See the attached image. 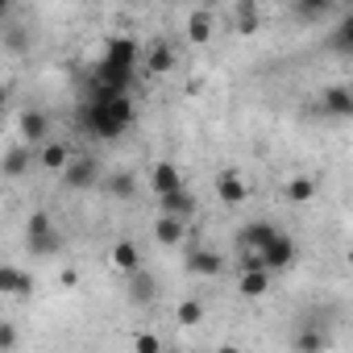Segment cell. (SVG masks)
Instances as JSON below:
<instances>
[{
    "label": "cell",
    "instance_id": "e575fe53",
    "mask_svg": "<svg viewBox=\"0 0 353 353\" xmlns=\"http://www.w3.org/2000/svg\"><path fill=\"white\" fill-rule=\"evenodd\" d=\"M162 353H170V349H162Z\"/></svg>",
    "mask_w": 353,
    "mask_h": 353
},
{
    "label": "cell",
    "instance_id": "9a60e30c",
    "mask_svg": "<svg viewBox=\"0 0 353 353\" xmlns=\"http://www.w3.org/2000/svg\"><path fill=\"white\" fill-rule=\"evenodd\" d=\"M274 233H279V229H274L270 221H254V225L241 229V250H245V254H262V250L274 241Z\"/></svg>",
    "mask_w": 353,
    "mask_h": 353
},
{
    "label": "cell",
    "instance_id": "603a6c76",
    "mask_svg": "<svg viewBox=\"0 0 353 353\" xmlns=\"http://www.w3.org/2000/svg\"><path fill=\"white\" fill-rule=\"evenodd\" d=\"M328 46H332V50H341V54H353V13H345V17H341V26L332 30Z\"/></svg>",
    "mask_w": 353,
    "mask_h": 353
},
{
    "label": "cell",
    "instance_id": "277c9868",
    "mask_svg": "<svg viewBox=\"0 0 353 353\" xmlns=\"http://www.w3.org/2000/svg\"><path fill=\"white\" fill-rule=\"evenodd\" d=\"M100 179H104V166H100V158H92V154L71 158V162L63 166V183H67L71 192H92V188H100Z\"/></svg>",
    "mask_w": 353,
    "mask_h": 353
},
{
    "label": "cell",
    "instance_id": "ffe728a7",
    "mask_svg": "<svg viewBox=\"0 0 353 353\" xmlns=\"http://www.w3.org/2000/svg\"><path fill=\"white\" fill-rule=\"evenodd\" d=\"M38 162H42L46 170H59V174H63V166L71 162V150H67L63 141H42V154H38Z\"/></svg>",
    "mask_w": 353,
    "mask_h": 353
},
{
    "label": "cell",
    "instance_id": "83f0119b",
    "mask_svg": "<svg viewBox=\"0 0 353 353\" xmlns=\"http://www.w3.org/2000/svg\"><path fill=\"white\" fill-rule=\"evenodd\" d=\"M295 13H299V17H307V21H320V17H328V13H332V5H328V0H312V5H295Z\"/></svg>",
    "mask_w": 353,
    "mask_h": 353
},
{
    "label": "cell",
    "instance_id": "8fae6325",
    "mask_svg": "<svg viewBox=\"0 0 353 353\" xmlns=\"http://www.w3.org/2000/svg\"><path fill=\"white\" fill-rule=\"evenodd\" d=\"M17 133H21V141H50V117L42 112V108H26L21 112V121H17Z\"/></svg>",
    "mask_w": 353,
    "mask_h": 353
},
{
    "label": "cell",
    "instance_id": "8992f818",
    "mask_svg": "<svg viewBox=\"0 0 353 353\" xmlns=\"http://www.w3.org/2000/svg\"><path fill=\"white\" fill-rule=\"evenodd\" d=\"M328 341H332V324H320V312H316V320H307V324H299L291 332V349L295 353H324Z\"/></svg>",
    "mask_w": 353,
    "mask_h": 353
},
{
    "label": "cell",
    "instance_id": "2e32d148",
    "mask_svg": "<svg viewBox=\"0 0 353 353\" xmlns=\"http://www.w3.org/2000/svg\"><path fill=\"white\" fill-rule=\"evenodd\" d=\"M30 162H34V154L26 145H13V150H5V158H0V174H5V179H17V174L30 170Z\"/></svg>",
    "mask_w": 353,
    "mask_h": 353
},
{
    "label": "cell",
    "instance_id": "9c48e42d",
    "mask_svg": "<svg viewBox=\"0 0 353 353\" xmlns=\"http://www.w3.org/2000/svg\"><path fill=\"white\" fill-rule=\"evenodd\" d=\"M125 295H129V303L145 307V303H154V299H158V279L141 266L137 274H129V279H125Z\"/></svg>",
    "mask_w": 353,
    "mask_h": 353
},
{
    "label": "cell",
    "instance_id": "1f68e13d",
    "mask_svg": "<svg viewBox=\"0 0 353 353\" xmlns=\"http://www.w3.org/2000/svg\"><path fill=\"white\" fill-rule=\"evenodd\" d=\"M9 108V88H0V112Z\"/></svg>",
    "mask_w": 353,
    "mask_h": 353
},
{
    "label": "cell",
    "instance_id": "4dcf8cb0",
    "mask_svg": "<svg viewBox=\"0 0 353 353\" xmlns=\"http://www.w3.org/2000/svg\"><path fill=\"white\" fill-rule=\"evenodd\" d=\"M5 46H9L13 54H17V50H30V38H26V34H5Z\"/></svg>",
    "mask_w": 353,
    "mask_h": 353
},
{
    "label": "cell",
    "instance_id": "cb8c5ba5",
    "mask_svg": "<svg viewBox=\"0 0 353 353\" xmlns=\"http://www.w3.org/2000/svg\"><path fill=\"white\" fill-rule=\"evenodd\" d=\"M233 17H237V30H241V34H254L258 21H262V9L254 5V0H241V5L233 9Z\"/></svg>",
    "mask_w": 353,
    "mask_h": 353
},
{
    "label": "cell",
    "instance_id": "4316f807",
    "mask_svg": "<svg viewBox=\"0 0 353 353\" xmlns=\"http://www.w3.org/2000/svg\"><path fill=\"white\" fill-rule=\"evenodd\" d=\"M21 345V332H17V324L13 320H0V353H13Z\"/></svg>",
    "mask_w": 353,
    "mask_h": 353
},
{
    "label": "cell",
    "instance_id": "4fadbf2b",
    "mask_svg": "<svg viewBox=\"0 0 353 353\" xmlns=\"http://www.w3.org/2000/svg\"><path fill=\"white\" fill-rule=\"evenodd\" d=\"M221 254L216 250H208V245H188V270L192 274H200V279H212V274H221Z\"/></svg>",
    "mask_w": 353,
    "mask_h": 353
},
{
    "label": "cell",
    "instance_id": "30bf717a",
    "mask_svg": "<svg viewBox=\"0 0 353 353\" xmlns=\"http://www.w3.org/2000/svg\"><path fill=\"white\" fill-rule=\"evenodd\" d=\"M320 112H328V117H353V92L345 88V83H332V88H324L320 92Z\"/></svg>",
    "mask_w": 353,
    "mask_h": 353
},
{
    "label": "cell",
    "instance_id": "7a4b0ae2",
    "mask_svg": "<svg viewBox=\"0 0 353 353\" xmlns=\"http://www.w3.org/2000/svg\"><path fill=\"white\" fill-rule=\"evenodd\" d=\"M83 125L96 137H121L133 125V100L129 96H108V92H92V100L83 104Z\"/></svg>",
    "mask_w": 353,
    "mask_h": 353
},
{
    "label": "cell",
    "instance_id": "5b68a950",
    "mask_svg": "<svg viewBox=\"0 0 353 353\" xmlns=\"http://www.w3.org/2000/svg\"><path fill=\"white\" fill-rule=\"evenodd\" d=\"M258 258H262V270H266V274H283V270H291V266H295L299 250H295V241L279 229V233H274V241H270Z\"/></svg>",
    "mask_w": 353,
    "mask_h": 353
},
{
    "label": "cell",
    "instance_id": "7402d4cb",
    "mask_svg": "<svg viewBox=\"0 0 353 353\" xmlns=\"http://www.w3.org/2000/svg\"><path fill=\"white\" fill-rule=\"evenodd\" d=\"M237 287H241L245 299H258V295L270 291V274H266V270H241V283H237Z\"/></svg>",
    "mask_w": 353,
    "mask_h": 353
},
{
    "label": "cell",
    "instance_id": "484cf974",
    "mask_svg": "<svg viewBox=\"0 0 353 353\" xmlns=\"http://www.w3.org/2000/svg\"><path fill=\"white\" fill-rule=\"evenodd\" d=\"M145 63H150V71H170V67H174V50H170L166 42H154L150 54H145Z\"/></svg>",
    "mask_w": 353,
    "mask_h": 353
},
{
    "label": "cell",
    "instance_id": "5bb4252c",
    "mask_svg": "<svg viewBox=\"0 0 353 353\" xmlns=\"http://www.w3.org/2000/svg\"><path fill=\"white\" fill-rule=\"evenodd\" d=\"M158 204H162V216H174V221H183V225L196 216V196L188 188H179L174 196H162Z\"/></svg>",
    "mask_w": 353,
    "mask_h": 353
},
{
    "label": "cell",
    "instance_id": "d6a6232c",
    "mask_svg": "<svg viewBox=\"0 0 353 353\" xmlns=\"http://www.w3.org/2000/svg\"><path fill=\"white\" fill-rule=\"evenodd\" d=\"M9 13H13V9H9V5H5V0H0V21H5V17H9Z\"/></svg>",
    "mask_w": 353,
    "mask_h": 353
},
{
    "label": "cell",
    "instance_id": "7c38bea8",
    "mask_svg": "<svg viewBox=\"0 0 353 353\" xmlns=\"http://www.w3.org/2000/svg\"><path fill=\"white\" fill-rule=\"evenodd\" d=\"M150 183H154V196L162 200V196H174V192L183 188V174H179V166H174V162H154Z\"/></svg>",
    "mask_w": 353,
    "mask_h": 353
},
{
    "label": "cell",
    "instance_id": "836d02e7",
    "mask_svg": "<svg viewBox=\"0 0 353 353\" xmlns=\"http://www.w3.org/2000/svg\"><path fill=\"white\" fill-rule=\"evenodd\" d=\"M216 353H241V349H237V345H221Z\"/></svg>",
    "mask_w": 353,
    "mask_h": 353
},
{
    "label": "cell",
    "instance_id": "ac0fdd59",
    "mask_svg": "<svg viewBox=\"0 0 353 353\" xmlns=\"http://www.w3.org/2000/svg\"><path fill=\"white\" fill-rule=\"evenodd\" d=\"M154 237H158L162 245H179V241L188 237V225L174 221V216H158V221H154Z\"/></svg>",
    "mask_w": 353,
    "mask_h": 353
},
{
    "label": "cell",
    "instance_id": "d4e9b609",
    "mask_svg": "<svg viewBox=\"0 0 353 353\" xmlns=\"http://www.w3.org/2000/svg\"><path fill=\"white\" fill-rule=\"evenodd\" d=\"M174 320H179L183 328H196V324L204 320V303H200V299H183L179 307H174Z\"/></svg>",
    "mask_w": 353,
    "mask_h": 353
},
{
    "label": "cell",
    "instance_id": "d6986e66",
    "mask_svg": "<svg viewBox=\"0 0 353 353\" xmlns=\"http://www.w3.org/2000/svg\"><path fill=\"white\" fill-rule=\"evenodd\" d=\"M312 196H316V179H307V174L283 183V200H287V204H307Z\"/></svg>",
    "mask_w": 353,
    "mask_h": 353
},
{
    "label": "cell",
    "instance_id": "e0dca14e",
    "mask_svg": "<svg viewBox=\"0 0 353 353\" xmlns=\"http://www.w3.org/2000/svg\"><path fill=\"white\" fill-rule=\"evenodd\" d=\"M112 266H117L125 279L137 274V270H141V254H137V245H133V241H117V245H112Z\"/></svg>",
    "mask_w": 353,
    "mask_h": 353
},
{
    "label": "cell",
    "instance_id": "f1b7e54d",
    "mask_svg": "<svg viewBox=\"0 0 353 353\" xmlns=\"http://www.w3.org/2000/svg\"><path fill=\"white\" fill-rule=\"evenodd\" d=\"M133 353H162V341L154 332H137L133 336Z\"/></svg>",
    "mask_w": 353,
    "mask_h": 353
},
{
    "label": "cell",
    "instance_id": "f546056e",
    "mask_svg": "<svg viewBox=\"0 0 353 353\" xmlns=\"http://www.w3.org/2000/svg\"><path fill=\"white\" fill-rule=\"evenodd\" d=\"M108 188H112V192H121V196H133V174H112Z\"/></svg>",
    "mask_w": 353,
    "mask_h": 353
},
{
    "label": "cell",
    "instance_id": "ba28073f",
    "mask_svg": "<svg viewBox=\"0 0 353 353\" xmlns=\"http://www.w3.org/2000/svg\"><path fill=\"white\" fill-rule=\"evenodd\" d=\"M216 196H221L225 208H241V204L250 200V183L241 179L237 170H221V174H216Z\"/></svg>",
    "mask_w": 353,
    "mask_h": 353
},
{
    "label": "cell",
    "instance_id": "52a82bcc",
    "mask_svg": "<svg viewBox=\"0 0 353 353\" xmlns=\"http://www.w3.org/2000/svg\"><path fill=\"white\" fill-rule=\"evenodd\" d=\"M0 295H9V299H30V295H34V274H30L26 266L0 262Z\"/></svg>",
    "mask_w": 353,
    "mask_h": 353
},
{
    "label": "cell",
    "instance_id": "6da1fadb",
    "mask_svg": "<svg viewBox=\"0 0 353 353\" xmlns=\"http://www.w3.org/2000/svg\"><path fill=\"white\" fill-rule=\"evenodd\" d=\"M133 71H137V42L133 38H108L104 42V59L96 63V92L129 96Z\"/></svg>",
    "mask_w": 353,
    "mask_h": 353
},
{
    "label": "cell",
    "instance_id": "44dd1931",
    "mask_svg": "<svg viewBox=\"0 0 353 353\" xmlns=\"http://www.w3.org/2000/svg\"><path fill=\"white\" fill-rule=\"evenodd\" d=\"M188 38L192 42H208L212 38V13L208 9H192L188 13Z\"/></svg>",
    "mask_w": 353,
    "mask_h": 353
},
{
    "label": "cell",
    "instance_id": "3957f363",
    "mask_svg": "<svg viewBox=\"0 0 353 353\" xmlns=\"http://www.w3.org/2000/svg\"><path fill=\"white\" fill-rule=\"evenodd\" d=\"M26 250L38 254V258H46V254L59 250V229H54L50 212H34V216L26 221Z\"/></svg>",
    "mask_w": 353,
    "mask_h": 353
}]
</instances>
